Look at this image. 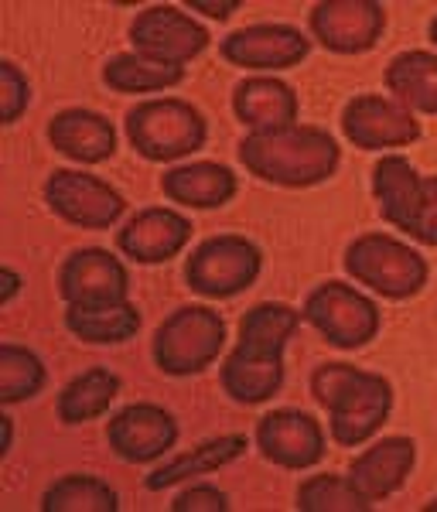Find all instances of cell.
Returning <instances> with one entry per match:
<instances>
[{
    "label": "cell",
    "instance_id": "6da1fadb",
    "mask_svg": "<svg viewBox=\"0 0 437 512\" xmlns=\"http://www.w3.org/2000/svg\"><path fill=\"white\" fill-rule=\"evenodd\" d=\"M301 325V311L280 301H263L239 321V342L219 369V383L229 400L243 407L267 403L284 386V349L294 328Z\"/></svg>",
    "mask_w": 437,
    "mask_h": 512
},
{
    "label": "cell",
    "instance_id": "7a4b0ae2",
    "mask_svg": "<svg viewBox=\"0 0 437 512\" xmlns=\"http://www.w3.org/2000/svg\"><path fill=\"white\" fill-rule=\"evenodd\" d=\"M239 164L267 185L311 188L328 181L338 171L342 151L335 137L321 127H280L263 134H246L239 140Z\"/></svg>",
    "mask_w": 437,
    "mask_h": 512
},
{
    "label": "cell",
    "instance_id": "3957f363",
    "mask_svg": "<svg viewBox=\"0 0 437 512\" xmlns=\"http://www.w3.org/2000/svg\"><path fill=\"white\" fill-rule=\"evenodd\" d=\"M311 396L328 410V431L338 448L373 441L393 410V386L379 373L349 362H325L311 373Z\"/></svg>",
    "mask_w": 437,
    "mask_h": 512
},
{
    "label": "cell",
    "instance_id": "277c9868",
    "mask_svg": "<svg viewBox=\"0 0 437 512\" xmlns=\"http://www.w3.org/2000/svg\"><path fill=\"white\" fill-rule=\"evenodd\" d=\"M127 127L130 147L144 161H178L188 154L202 151L209 140V123L188 99L178 96H161V99H144L123 120Z\"/></svg>",
    "mask_w": 437,
    "mask_h": 512
},
{
    "label": "cell",
    "instance_id": "5b68a950",
    "mask_svg": "<svg viewBox=\"0 0 437 512\" xmlns=\"http://www.w3.org/2000/svg\"><path fill=\"white\" fill-rule=\"evenodd\" d=\"M226 349V321L219 311L205 304H188V308L171 311L154 332V366L164 376H199Z\"/></svg>",
    "mask_w": 437,
    "mask_h": 512
},
{
    "label": "cell",
    "instance_id": "8992f818",
    "mask_svg": "<svg viewBox=\"0 0 437 512\" xmlns=\"http://www.w3.org/2000/svg\"><path fill=\"white\" fill-rule=\"evenodd\" d=\"M345 270L356 284H366L386 301H407L427 284V260L414 246L386 233H362L345 250Z\"/></svg>",
    "mask_w": 437,
    "mask_h": 512
},
{
    "label": "cell",
    "instance_id": "52a82bcc",
    "mask_svg": "<svg viewBox=\"0 0 437 512\" xmlns=\"http://www.w3.org/2000/svg\"><path fill=\"white\" fill-rule=\"evenodd\" d=\"M263 270V253L253 239L222 233L202 239L185 260V280L195 294L209 301H226V297L243 294L246 287L257 284Z\"/></svg>",
    "mask_w": 437,
    "mask_h": 512
},
{
    "label": "cell",
    "instance_id": "ba28073f",
    "mask_svg": "<svg viewBox=\"0 0 437 512\" xmlns=\"http://www.w3.org/2000/svg\"><path fill=\"white\" fill-rule=\"evenodd\" d=\"M301 321L318 328V335L335 349H362L379 335V308L366 294L356 291L342 280L318 284L315 291L304 297Z\"/></svg>",
    "mask_w": 437,
    "mask_h": 512
},
{
    "label": "cell",
    "instance_id": "9c48e42d",
    "mask_svg": "<svg viewBox=\"0 0 437 512\" xmlns=\"http://www.w3.org/2000/svg\"><path fill=\"white\" fill-rule=\"evenodd\" d=\"M45 202L62 222L79 229H113L127 209L123 195L110 181L72 168H59L48 175Z\"/></svg>",
    "mask_w": 437,
    "mask_h": 512
},
{
    "label": "cell",
    "instance_id": "30bf717a",
    "mask_svg": "<svg viewBox=\"0 0 437 512\" xmlns=\"http://www.w3.org/2000/svg\"><path fill=\"white\" fill-rule=\"evenodd\" d=\"M130 45L137 55L164 65H181L199 59L209 48V31L202 28L192 14L178 11L171 4L144 7L130 24Z\"/></svg>",
    "mask_w": 437,
    "mask_h": 512
},
{
    "label": "cell",
    "instance_id": "8fae6325",
    "mask_svg": "<svg viewBox=\"0 0 437 512\" xmlns=\"http://www.w3.org/2000/svg\"><path fill=\"white\" fill-rule=\"evenodd\" d=\"M311 38L335 55H362L376 48L386 28L379 0H321L308 14Z\"/></svg>",
    "mask_w": 437,
    "mask_h": 512
},
{
    "label": "cell",
    "instance_id": "7c38bea8",
    "mask_svg": "<svg viewBox=\"0 0 437 512\" xmlns=\"http://www.w3.org/2000/svg\"><path fill=\"white\" fill-rule=\"evenodd\" d=\"M311 38L301 35V28L294 24H246V28L233 31L219 41V55L236 69H253V72H280L294 69L308 59Z\"/></svg>",
    "mask_w": 437,
    "mask_h": 512
},
{
    "label": "cell",
    "instance_id": "4fadbf2b",
    "mask_svg": "<svg viewBox=\"0 0 437 512\" xmlns=\"http://www.w3.org/2000/svg\"><path fill=\"white\" fill-rule=\"evenodd\" d=\"M253 441L263 458L277 468L287 472H304V468H315L325 458V431L311 414L294 407L270 410L257 420V431Z\"/></svg>",
    "mask_w": 437,
    "mask_h": 512
},
{
    "label": "cell",
    "instance_id": "5bb4252c",
    "mask_svg": "<svg viewBox=\"0 0 437 512\" xmlns=\"http://www.w3.org/2000/svg\"><path fill=\"white\" fill-rule=\"evenodd\" d=\"M106 444L127 465H147L178 444V420L158 403H130L106 420Z\"/></svg>",
    "mask_w": 437,
    "mask_h": 512
},
{
    "label": "cell",
    "instance_id": "9a60e30c",
    "mask_svg": "<svg viewBox=\"0 0 437 512\" xmlns=\"http://www.w3.org/2000/svg\"><path fill=\"white\" fill-rule=\"evenodd\" d=\"M342 134L362 151H386V147L414 144L420 137V123L414 120V113L403 110L397 99L362 93L345 103Z\"/></svg>",
    "mask_w": 437,
    "mask_h": 512
},
{
    "label": "cell",
    "instance_id": "2e32d148",
    "mask_svg": "<svg viewBox=\"0 0 437 512\" xmlns=\"http://www.w3.org/2000/svg\"><path fill=\"white\" fill-rule=\"evenodd\" d=\"M59 297L65 304L130 301V274L120 256L100 246L72 250L59 267Z\"/></svg>",
    "mask_w": 437,
    "mask_h": 512
},
{
    "label": "cell",
    "instance_id": "e0dca14e",
    "mask_svg": "<svg viewBox=\"0 0 437 512\" xmlns=\"http://www.w3.org/2000/svg\"><path fill=\"white\" fill-rule=\"evenodd\" d=\"M192 239V222H188L175 209H140L134 219L117 233V250L123 256H130L134 263H168L171 256H178Z\"/></svg>",
    "mask_w": 437,
    "mask_h": 512
},
{
    "label": "cell",
    "instance_id": "ac0fdd59",
    "mask_svg": "<svg viewBox=\"0 0 437 512\" xmlns=\"http://www.w3.org/2000/svg\"><path fill=\"white\" fill-rule=\"evenodd\" d=\"M417 461V444L410 437H379L373 448L356 454L349 468V478L356 482V489L373 502H383L390 495H397L407 485L410 472Z\"/></svg>",
    "mask_w": 437,
    "mask_h": 512
},
{
    "label": "cell",
    "instance_id": "d6986e66",
    "mask_svg": "<svg viewBox=\"0 0 437 512\" xmlns=\"http://www.w3.org/2000/svg\"><path fill=\"white\" fill-rule=\"evenodd\" d=\"M48 140L65 158L79 164H103L117 154V130L96 110H62L48 120Z\"/></svg>",
    "mask_w": 437,
    "mask_h": 512
},
{
    "label": "cell",
    "instance_id": "ffe728a7",
    "mask_svg": "<svg viewBox=\"0 0 437 512\" xmlns=\"http://www.w3.org/2000/svg\"><path fill=\"white\" fill-rule=\"evenodd\" d=\"M233 110L243 127H250V134H263V130H280L298 123V93L287 86L284 79L274 76H257L236 86L233 93Z\"/></svg>",
    "mask_w": 437,
    "mask_h": 512
},
{
    "label": "cell",
    "instance_id": "44dd1931",
    "mask_svg": "<svg viewBox=\"0 0 437 512\" xmlns=\"http://www.w3.org/2000/svg\"><path fill=\"white\" fill-rule=\"evenodd\" d=\"M236 175L226 164L192 161L161 175V192L185 209H222L236 198Z\"/></svg>",
    "mask_w": 437,
    "mask_h": 512
},
{
    "label": "cell",
    "instance_id": "7402d4cb",
    "mask_svg": "<svg viewBox=\"0 0 437 512\" xmlns=\"http://www.w3.org/2000/svg\"><path fill=\"white\" fill-rule=\"evenodd\" d=\"M383 79H386V89H390L403 110L437 117V55L434 52H424V48L400 52L397 59L386 65Z\"/></svg>",
    "mask_w": 437,
    "mask_h": 512
},
{
    "label": "cell",
    "instance_id": "603a6c76",
    "mask_svg": "<svg viewBox=\"0 0 437 512\" xmlns=\"http://www.w3.org/2000/svg\"><path fill=\"white\" fill-rule=\"evenodd\" d=\"M65 328L89 345H120L140 332V311L134 301L110 304H65Z\"/></svg>",
    "mask_w": 437,
    "mask_h": 512
},
{
    "label": "cell",
    "instance_id": "cb8c5ba5",
    "mask_svg": "<svg viewBox=\"0 0 437 512\" xmlns=\"http://www.w3.org/2000/svg\"><path fill=\"white\" fill-rule=\"evenodd\" d=\"M246 448H250V444H246L243 434L212 437V441H202L199 448L171 458L168 465L158 468V472H151L144 478V485L151 492H164V489H171V485H178V482H188V478L212 475V472H219V468L233 465L236 458H243Z\"/></svg>",
    "mask_w": 437,
    "mask_h": 512
},
{
    "label": "cell",
    "instance_id": "d4e9b609",
    "mask_svg": "<svg viewBox=\"0 0 437 512\" xmlns=\"http://www.w3.org/2000/svg\"><path fill=\"white\" fill-rule=\"evenodd\" d=\"M420 181L424 178L417 175V168L403 158V154H386V158L373 168L376 209H379V216H383V222H390V226L400 229V233L417 205Z\"/></svg>",
    "mask_w": 437,
    "mask_h": 512
},
{
    "label": "cell",
    "instance_id": "484cf974",
    "mask_svg": "<svg viewBox=\"0 0 437 512\" xmlns=\"http://www.w3.org/2000/svg\"><path fill=\"white\" fill-rule=\"evenodd\" d=\"M117 396H120V376L106 366H93V369H86V373L72 376L69 383L62 386L55 410H59L62 424L76 427V424H89V420L103 417Z\"/></svg>",
    "mask_w": 437,
    "mask_h": 512
},
{
    "label": "cell",
    "instance_id": "4316f807",
    "mask_svg": "<svg viewBox=\"0 0 437 512\" xmlns=\"http://www.w3.org/2000/svg\"><path fill=\"white\" fill-rule=\"evenodd\" d=\"M103 82L113 93H161V89H175L185 82L181 65H164L154 59H144L137 52H120L103 62Z\"/></svg>",
    "mask_w": 437,
    "mask_h": 512
},
{
    "label": "cell",
    "instance_id": "83f0119b",
    "mask_svg": "<svg viewBox=\"0 0 437 512\" xmlns=\"http://www.w3.org/2000/svg\"><path fill=\"white\" fill-rule=\"evenodd\" d=\"M120 499L96 475H62L41 495V512H117Z\"/></svg>",
    "mask_w": 437,
    "mask_h": 512
},
{
    "label": "cell",
    "instance_id": "f1b7e54d",
    "mask_svg": "<svg viewBox=\"0 0 437 512\" xmlns=\"http://www.w3.org/2000/svg\"><path fill=\"white\" fill-rule=\"evenodd\" d=\"M45 383H48L45 362L35 352L24 349L18 342L0 345V403L4 407L35 400L45 390Z\"/></svg>",
    "mask_w": 437,
    "mask_h": 512
},
{
    "label": "cell",
    "instance_id": "f546056e",
    "mask_svg": "<svg viewBox=\"0 0 437 512\" xmlns=\"http://www.w3.org/2000/svg\"><path fill=\"white\" fill-rule=\"evenodd\" d=\"M298 512H369L373 499H366L349 475H311L298 489Z\"/></svg>",
    "mask_w": 437,
    "mask_h": 512
},
{
    "label": "cell",
    "instance_id": "4dcf8cb0",
    "mask_svg": "<svg viewBox=\"0 0 437 512\" xmlns=\"http://www.w3.org/2000/svg\"><path fill=\"white\" fill-rule=\"evenodd\" d=\"M403 233L424 246H437V175L420 181L417 205H414V212H410Z\"/></svg>",
    "mask_w": 437,
    "mask_h": 512
},
{
    "label": "cell",
    "instance_id": "1f68e13d",
    "mask_svg": "<svg viewBox=\"0 0 437 512\" xmlns=\"http://www.w3.org/2000/svg\"><path fill=\"white\" fill-rule=\"evenodd\" d=\"M31 103V86L28 76L14 62H0V120L14 123L21 120V113Z\"/></svg>",
    "mask_w": 437,
    "mask_h": 512
},
{
    "label": "cell",
    "instance_id": "d6a6232c",
    "mask_svg": "<svg viewBox=\"0 0 437 512\" xmlns=\"http://www.w3.org/2000/svg\"><path fill=\"white\" fill-rule=\"evenodd\" d=\"M175 512H226L229 509V495L216 489V485H192L171 502Z\"/></svg>",
    "mask_w": 437,
    "mask_h": 512
},
{
    "label": "cell",
    "instance_id": "836d02e7",
    "mask_svg": "<svg viewBox=\"0 0 437 512\" xmlns=\"http://www.w3.org/2000/svg\"><path fill=\"white\" fill-rule=\"evenodd\" d=\"M188 7L192 11H202V14H209V18H216V21H226V18H233V11H239V0H188Z\"/></svg>",
    "mask_w": 437,
    "mask_h": 512
},
{
    "label": "cell",
    "instance_id": "e575fe53",
    "mask_svg": "<svg viewBox=\"0 0 437 512\" xmlns=\"http://www.w3.org/2000/svg\"><path fill=\"white\" fill-rule=\"evenodd\" d=\"M0 284H4V291H0V304L7 308V304L14 301V294L21 291V274L14 267H4L0 270Z\"/></svg>",
    "mask_w": 437,
    "mask_h": 512
},
{
    "label": "cell",
    "instance_id": "d590c367",
    "mask_svg": "<svg viewBox=\"0 0 437 512\" xmlns=\"http://www.w3.org/2000/svg\"><path fill=\"white\" fill-rule=\"evenodd\" d=\"M0 427H4V444H0V454H7L11 451V444H14V424H11V417H0Z\"/></svg>",
    "mask_w": 437,
    "mask_h": 512
},
{
    "label": "cell",
    "instance_id": "8d00e7d4",
    "mask_svg": "<svg viewBox=\"0 0 437 512\" xmlns=\"http://www.w3.org/2000/svg\"><path fill=\"white\" fill-rule=\"evenodd\" d=\"M431 41H434V45H437V18L431 21Z\"/></svg>",
    "mask_w": 437,
    "mask_h": 512
},
{
    "label": "cell",
    "instance_id": "74e56055",
    "mask_svg": "<svg viewBox=\"0 0 437 512\" xmlns=\"http://www.w3.org/2000/svg\"><path fill=\"white\" fill-rule=\"evenodd\" d=\"M424 509H427V512H437V499H434V502H427Z\"/></svg>",
    "mask_w": 437,
    "mask_h": 512
}]
</instances>
